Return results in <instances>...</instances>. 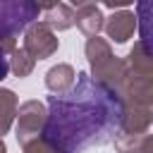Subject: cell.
I'll list each match as a JSON object with an SVG mask.
<instances>
[{
	"label": "cell",
	"instance_id": "cell-13",
	"mask_svg": "<svg viewBox=\"0 0 153 153\" xmlns=\"http://www.w3.org/2000/svg\"><path fill=\"white\" fill-rule=\"evenodd\" d=\"M105 5H110V7H120V5H129V2H134V0H103Z\"/></svg>",
	"mask_w": 153,
	"mask_h": 153
},
{
	"label": "cell",
	"instance_id": "cell-10",
	"mask_svg": "<svg viewBox=\"0 0 153 153\" xmlns=\"http://www.w3.org/2000/svg\"><path fill=\"white\" fill-rule=\"evenodd\" d=\"M10 67H12V72L17 74V76H26L29 72H31V67H33V57L22 48V50H12V62H10Z\"/></svg>",
	"mask_w": 153,
	"mask_h": 153
},
{
	"label": "cell",
	"instance_id": "cell-14",
	"mask_svg": "<svg viewBox=\"0 0 153 153\" xmlns=\"http://www.w3.org/2000/svg\"><path fill=\"white\" fill-rule=\"evenodd\" d=\"M36 2H38V7H53L57 0H36Z\"/></svg>",
	"mask_w": 153,
	"mask_h": 153
},
{
	"label": "cell",
	"instance_id": "cell-6",
	"mask_svg": "<svg viewBox=\"0 0 153 153\" xmlns=\"http://www.w3.org/2000/svg\"><path fill=\"white\" fill-rule=\"evenodd\" d=\"M74 22L86 36H96L103 26V14L96 5H84L79 10V14H74Z\"/></svg>",
	"mask_w": 153,
	"mask_h": 153
},
{
	"label": "cell",
	"instance_id": "cell-3",
	"mask_svg": "<svg viewBox=\"0 0 153 153\" xmlns=\"http://www.w3.org/2000/svg\"><path fill=\"white\" fill-rule=\"evenodd\" d=\"M24 50L36 60H43V57H48V55H53L55 50H57V38L53 36V31H50V26L45 24V22H36L29 31H26V38H24Z\"/></svg>",
	"mask_w": 153,
	"mask_h": 153
},
{
	"label": "cell",
	"instance_id": "cell-15",
	"mask_svg": "<svg viewBox=\"0 0 153 153\" xmlns=\"http://www.w3.org/2000/svg\"><path fill=\"white\" fill-rule=\"evenodd\" d=\"M0 153H5V143L2 141H0Z\"/></svg>",
	"mask_w": 153,
	"mask_h": 153
},
{
	"label": "cell",
	"instance_id": "cell-12",
	"mask_svg": "<svg viewBox=\"0 0 153 153\" xmlns=\"http://www.w3.org/2000/svg\"><path fill=\"white\" fill-rule=\"evenodd\" d=\"M7 72H10V62H7V57H5V50L0 48V81L7 76Z\"/></svg>",
	"mask_w": 153,
	"mask_h": 153
},
{
	"label": "cell",
	"instance_id": "cell-11",
	"mask_svg": "<svg viewBox=\"0 0 153 153\" xmlns=\"http://www.w3.org/2000/svg\"><path fill=\"white\" fill-rule=\"evenodd\" d=\"M24 148H26V153H55L43 139H41V141H38V139H36V141H29V143H24Z\"/></svg>",
	"mask_w": 153,
	"mask_h": 153
},
{
	"label": "cell",
	"instance_id": "cell-7",
	"mask_svg": "<svg viewBox=\"0 0 153 153\" xmlns=\"http://www.w3.org/2000/svg\"><path fill=\"white\" fill-rule=\"evenodd\" d=\"M45 84H48V88H50L53 93H65V91L74 84V72H72V67H69V65H57V67H53V69L48 72Z\"/></svg>",
	"mask_w": 153,
	"mask_h": 153
},
{
	"label": "cell",
	"instance_id": "cell-4",
	"mask_svg": "<svg viewBox=\"0 0 153 153\" xmlns=\"http://www.w3.org/2000/svg\"><path fill=\"white\" fill-rule=\"evenodd\" d=\"M43 105L36 100H29L19 108V127H17V139L19 143H29L31 139H38V129L43 124Z\"/></svg>",
	"mask_w": 153,
	"mask_h": 153
},
{
	"label": "cell",
	"instance_id": "cell-5",
	"mask_svg": "<svg viewBox=\"0 0 153 153\" xmlns=\"http://www.w3.org/2000/svg\"><path fill=\"white\" fill-rule=\"evenodd\" d=\"M134 29H136V17H134L131 12H120V14H112V17H110V22L105 24L108 36H110L112 41H117V43L127 41V38L134 33Z\"/></svg>",
	"mask_w": 153,
	"mask_h": 153
},
{
	"label": "cell",
	"instance_id": "cell-8",
	"mask_svg": "<svg viewBox=\"0 0 153 153\" xmlns=\"http://www.w3.org/2000/svg\"><path fill=\"white\" fill-rule=\"evenodd\" d=\"M14 108H17V98H14V93L7 91V88H0V134H5V131L10 129Z\"/></svg>",
	"mask_w": 153,
	"mask_h": 153
},
{
	"label": "cell",
	"instance_id": "cell-1",
	"mask_svg": "<svg viewBox=\"0 0 153 153\" xmlns=\"http://www.w3.org/2000/svg\"><path fill=\"white\" fill-rule=\"evenodd\" d=\"M124 112V103L115 88L81 72L67 93L48 98L41 139L55 153H84L117 136Z\"/></svg>",
	"mask_w": 153,
	"mask_h": 153
},
{
	"label": "cell",
	"instance_id": "cell-9",
	"mask_svg": "<svg viewBox=\"0 0 153 153\" xmlns=\"http://www.w3.org/2000/svg\"><path fill=\"white\" fill-rule=\"evenodd\" d=\"M45 24L48 26H55V29H67V26L74 24V14L65 5H53L50 12L45 14Z\"/></svg>",
	"mask_w": 153,
	"mask_h": 153
},
{
	"label": "cell",
	"instance_id": "cell-2",
	"mask_svg": "<svg viewBox=\"0 0 153 153\" xmlns=\"http://www.w3.org/2000/svg\"><path fill=\"white\" fill-rule=\"evenodd\" d=\"M36 0H0V48L14 50V36L38 19Z\"/></svg>",
	"mask_w": 153,
	"mask_h": 153
}]
</instances>
